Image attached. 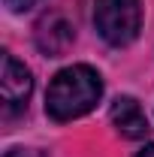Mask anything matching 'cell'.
Wrapping results in <instances>:
<instances>
[{"label":"cell","mask_w":154,"mask_h":157,"mask_svg":"<svg viewBox=\"0 0 154 157\" xmlns=\"http://www.w3.org/2000/svg\"><path fill=\"white\" fill-rule=\"evenodd\" d=\"M103 97V78L94 67L88 63H73L60 70L58 76L48 82L45 91V115L52 121H76L88 115Z\"/></svg>","instance_id":"6da1fadb"},{"label":"cell","mask_w":154,"mask_h":157,"mask_svg":"<svg viewBox=\"0 0 154 157\" xmlns=\"http://www.w3.org/2000/svg\"><path fill=\"white\" fill-rule=\"evenodd\" d=\"M6 157H45L42 151H37V148H12Z\"/></svg>","instance_id":"52a82bcc"},{"label":"cell","mask_w":154,"mask_h":157,"mask_svg":"<svg viewBox=\"0 0 154 157\" xmlns=\"http://www.w3.org/2000/svg\"><path fill=\"white\" fill-rule=\"evenodd\" d=\"M3 3H6V6H9L12 12H24V9H30V6H33L37 0H3Z\"/></svg>","instance_id":"8992f818"},{"label":"cell","mask_w":154,"mask_h":157,"mask_svg":"<svg viewBox=\"0 0 154 157\" xmlns=\"http://www.w3.org/2000/svg\"><path fill=\"white\" fill-rule=\"evenodd\" d=\"M112 124L127 139H142L148 133V118H145L142 106L133 97H118L112 103Z\"/></svg>","instance_id":"5b68a950"},{"label":"cell","mask_w":154,"mask_h":157,"mask_svg":"<svg viewBox=\"0 0 154 157\" xmlns=\"http://www.w3.org/2000/svg\"><path fill=\"white\" fill-rule=\"evenodd\" d=\"M33 91V78L30 70L15 60L12 55H3V76H0V97H3V112L15 115L27 109V100Z\"/></svg>","instance_id":"3957f363"},{"label":"cell","mask_w":154,"mask_h":157,"mask_svg":"<svg viewBox=\"0 0 154 157\" xmlns=\"http://www.w3.org/2000/svg\"><path fill=\"white\" fill-rule=\"evenodd\" d=\"M94 27L109 45H130L142 27V0H97Z\"/></svg>","instance_id":"7a4b0ae2"},{"label":"cell","mask_w":154,"mask_h":157,"mask_svg":"<svg viewBox=\"0 0 154 157\" xmlns=\"http://www.w3.org/2000/svg\"><path fill=\"white\" fill-rule=\"evenodd\" d=\"M73 39H76L73 24L64 18V15H45L37 24V45H39V52H45L48 58L64 55L73 45Z\"/></svg>","instance_id":"277c9868"},{"label":"cell","mask_w":154,"mask_h":157,"mask_svg":"<svg viewBox=\"0 0 154 157\" xmlns=\"http://www.w3.org/2000/svg\"><path fill=\"white\" fill-rule=\"evenodd\" d=\"M139 157H154V142H151V145H145V148L139 151Z\"/></svg>","instance_id":"ba28073f"}]
</instances>
